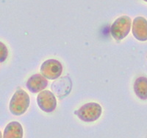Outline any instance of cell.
I'll return each mask as SVG.
<instances>
[{
	"label": "cell",
	"instance_id": "obj_1",
	"mask_svg": "<svg viewBox=\"0 0 147 138\" xmlns=\"http://www.w3.org/2000/svg\"><path fill=\"white\" fill-rule=\"evenodd\" d=\"M30 103V98L29 94L23 89H18L10 100L9 109L13 115L20 116L27 111Z\"/></svg>",
	"mask_w": 147,
	"mask_h": 138
},
{
	"label": "cell",
	"instance_id": "obj_2",
	"mask_svg": "<svg viewBox=\"0 0 147 138\" xmlns=\"http://www.w3.org/2000/svg\"><path fill=\"white\" fill-rule=\"evenodd\" d=\"M102 113V108L97 103H88L81 106L75 114L81 120L87 123L94 122L99 119Z\"/></svg>",
	"mask_w": 147,
	"mask_h": 138
},
{
	"label": "cell",
	"instance_id": "obj_3",
	"mask_svg": "<svg viewBox=\"0 0 147 138\" xmlns=\"http://www.w3.org/2000/svg\"><path fill=\"white\" fill-rule=\"evenodd\" d=\"M132 20L127 16H122L113 23L110 27V33L113 39L120 41L128 35L130 31Z\"/></svg>",
	"mask_w": 147,
	"mask_h": 138
},
{
	"label": "cell",
	"instance_id": "obj_4",
	"mask_svg": "<svg viewBox=\"0 0 147 138\" xmlns=\"http://www.w3.org/2000/svg\"><path fill=\"white\" fill-rule=\"evenodd\" d=\"M62 64L55 59L47 60L40 66V73L47 79H57L62 75Z\"/></svg>",
	"mask_w": 147,
	"mask_h": 138
},
{
	"label": "cell",
	"instance_id": "obj_5",
	"mask_svg": "<svg viewBox=\"0 0 147 138\" xmlns=\"http://www.w3.org/2000/svg\"><path fill=\"white\" fill-rule=\"evenodd\" d=\"M37 103L42 111L50 113L57 107V99L52 92L43 90L37 96Z\"/></svg>",
	"mask_w": 147,
	"mask_h": 138
},
{
	"label": "cell",
	"instance_id": "obj_6",
	"mask_svg": "<svg viewBox=\"0 0 147 138\" xmlns=\"http://www.w3.org/2000/svg\"><path fill=\"white\" fill-rule=\"evenodd\" d=\"M132 34L140 41H147V20L142 16H138L132 22Z\"/></svg>",
	"mask_w": 147,
	"mask_h": 138
},
{
	"label": "cell",
	"instance_id": "obj_7",
	"mask_svg": "<svg viewBox=\"0 0 147 138\" xmlns=\"http://www.w3.org/2000/svg\"><path fill=\"white\" fill-rule=\"evenodd\" d=\"M48 85L45 77L39 74H35L27 80L26 86L32 93H38L43 91Z\"/></svg>",
	"mask_w": 147,
	"mask_h": 138
},
{
	"label": "cell",
	"instance_id": "obj_8",
	"mask_svg": "<svg viewBox=\"0 0 147 138\" xmlns=\"http://www.w3.org/2000/svg\"><path fill=\"white\" fill-rule=\"evenodd\" d=\"M23 127L17 121L9 123L4 130L3 138H23Z\"/></svg>",
	"mask_w": 147,
	"mask_h": 138
},
{
	"label": "cell",
	"instance_id": "obj_9",
	"mask_svg": "<svg viewBox=\"0 0 147 138\" xmlns=\"http://www.w3.org/2000/svg\"><path fill=\"white\" fill-rule=\"evenodd\" d=\"M134 91L138 98L146 101L147 100V77L140 76L138 77L134 83Z\"/></svg>",
	"mask_w": 147,
	"mask_h": 138
},
{
	"label": "cell",
	"instance_id": "obj_10",
	"mask_svg": "<svg viewBox=\"0 0 147 138\" xmlns=\"http://www.w3.org/2000/svg\"><path fill=\"white\" fill-rule=\"evenodd\" d=\"M8 56V50L5 44L0 41V63H3L6 61Z\"/></svg>",
	"mask_w": 147,
	"mask_h": 138
},
{
	"label": "cell",
	"instance_id": "obj_11",
	"mask_svg": "<svg viewBox=\"0 0 147 138\" xmlns=\"http://www.w3.org/2000/svg\"><path fill=\"white\" fill-rule=\"evenodd\" d=\"M0 138H2V131L0 130Z\"/></svg>",
	"mask_w": 147,
	"mask_h": 138
},
{
	"label": "cell",
	"instance_id": "obj_12",
	"mask_svg": "<svg viewBox=\"0 0 147 138\" xmlns=\"http://www.w3.org/2000/svg\"><path fill=\"white\" fill-rule=\"evenodd\" d=\"M144 1H145V2H147V0H144Z\"/></svg>",
	"mask_w": 147,
	"mask_h": 138
}]
</instances>
